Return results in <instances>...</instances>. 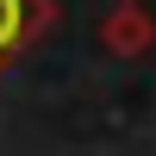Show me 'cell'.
Returning <instances> with one entry per match:
<instances>
[{"label": "cell", "mask_w": 156, "mask_h": 156, "mask_svg": "<svg viewBox=\"0 0 156 156\" xmlns=\"http://www.w3.org/2000/svg\"><path fill=\"white\" fill-rule=\"evenodd\" d=\"M100 44L112 50V56H144V50L156 44V19L144 0H119V6L100 19Z\"/></svg>", "instance_id": "obj_1"}, {"label": "cell", "mask_w": 156, "mask_h": 156, "mask_svg": "<svg viewBox=\"0 0 156 156\" xmlns=\"http://www.w3.org/2000/svg\"><path fill=\"white\" fill-rule=\"evenodd\" d=\"M50 19H56V6H50V0H0V62L19 56L31 37H44Z\"/></svg>", "instance_id": "obj_2"}]
</instances>
